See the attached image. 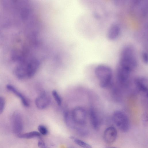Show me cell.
<instances>
[{
  "label": "cell",
  "instance_id": "1",
  "mask_svg": "<svg viewBox=\"0 0 148 148\" xmlns=\"http://www.w3.org/2000/svg\"><path fill=\"white\" fill-rule=\"evenodd\" d=\"M137 65V60L134 48L130 45L124 47L121 51L118 65L131 73Z\"/></svg>",
  "mask_w": 148,
  "mask_h": 148
},
{
  "label": "cell",
  "instance_id": "2",
  "mask_svg": "<svg viewBox=\"0 0 148 148\" xmlns=\"http://www.w3.org/2000/svg\"><path fill=\"white\" fill-rule=\"evenodd\" d=\"M95 73L101 88H105L110 85L113 73L111 69L109 66L104 64H99L95 68Z\"/></svg>",
  "mask_w": 148,
  "mask_h": 148
},
{
  "label": "cell",
  "instance_id": "3",
  "mask_svg": "<svg viewBox=\"0 0 148 148\" xmlns=\"http://www.w3.org/2000/svg\"><path fill=\"white\" fill-rule=\"evenodd\" d=\"M112 118L114 124L121 131L125 132L129 130V119L124 112L120 110L115 111L113 114Z\"/></svg>",
  "mask_w": 148,
  "mask_h": 148
},
{
  "label": "cell",
  "instance_id": "4",
  "mask_svg": "<svg viewBox=\"0 0 148 148\" xmlns=\"http://www.w3.org/2000/svg\"><path fill=\"white\" fill-rule=\"evenodd\" d=\"M75 128L78 126H85L87 119V112L85 109L82 107H75L70 114Z\"/></svg>",
  "mask_w": 148,
  "mask_h": 148
},
{
  "label": "cell",
  "instance_id": "5",
  "mask_svg": "<svg viewBox=\"0 0 148 148\" xmlns=\"http://www.w3.org/2000/svg\"><path fill=\"white\" fill-rule=\"evenodd\" d=\"M12 126L13 133L18 136L22 133L23 127L22 117L18 112H14L11 118Z\"/></svg>",
  "mask_w": 148,
  "mask_h": 148
},
{
  "label": "cell",
  "instance_id": "6",
  "mask_svg": "<svg viewBox=\"0 0 148 148\" xmlns=\"http://www.w3.org/2000/svg\"><path fill=\"white\" fill-rule=\"evenodd\" d=\"M51 98L50 96L45 92L40 94L36 99L35 103L37 108L43 110L47 108L50 105Z\"/></svg>",
  "mask_w": 148,
  "mask_h": 148
},
{
  "label": "cell",
  "instance_id": "7",
  "mask_svg": "<svg viewBox=\"0 0 148 148\" xmlns=\"http://www.w3.org/2000/svg\"><path fill=\"white\" fill-rule=\"evenodd\" d=\"M130 73L118 65L116 71V78L119 84L123 86H126L129 82Z\"/></svg>",
  "mask_w": 148,
  "mask_h": 148
},
{
  "label": "cell",
  "instance_id": "8",
  "mask_svg": "<svg viewBox=\"0 0 148 148\" xmlns=\"http://www.w3.org/2000/svg\"><path fill=\"white\" fill-rule=\"evenodd\" d=\"M117 135L116 129L113 126L107 128L105 130L103 134V138L107 143L110 144L116 140Z\"/></svg>",
  "mask_w": 148,
  "mask_h": 148
},
{
  "label": "cell",
  "instance_id": "9",
  "mask_svg": "<svg viewBox=\"0 0 148 148\" xmlns=\"http://www.w3.org/2000/svg\"><path fill=\"white\" fill-rule=\"evenodd\" d=\"M95 107H91L89 111V116L91 125L93 129L97 131L99 129L100 122L99 114Z\"/></svg>",
  "mask_w": 148,
  "mask_h": 148
},
{
  "label": "cell",
  "instance_id": "10",
  "mask_svg": "<svg viewBox=\"0 0 148 148\" xmlns=\"http://www.w3.org/2000/svg\"><path fill=\"white\" fill-rule=\"evenodd\" d=\"M135 83L139 90L147 97L148 80L147 78L144 77H139L135 79Z\"/></svg>",
  "mask_w": 148,
  "mask_h": 148
},
{
  "label": "cell",
  "instance_id": "11",
  "mask_svg": "<svg viewBox=\"0 0 148 148\" xmlns=\"http://www.w3.org/2000/svg\"><path fill=\"white\" fill-rule=\"evenodd\" d=\"M121 31L119 25L116 23L112 24L109 27L107 33V36L110 40H114L119 36Z\"/></svg>",
  "mask_w": 148,
  "mask_h": 148
},
{
  "label": "cell",
  "instance_id": "12",
  "mask_svg": "<svg viewBox=\"0 0 148 148\" xmlns=\"http://www.w3.org/2000/svg\"><path fill=\"white\" fill-rule=\"evenodd\" d=\"M6 88L8 90L12 92L20 99L24 106L26 107H29L30 103L28 100L14 86L12 85L8 84L6 86Z\"/></svg>",
  "mask_w": 148,
  "mask_h": 148
},
{
  "label": "cell",
  "instance_id": "13",
  "mask_svg": "<svg viewBox=\"0 0 148 148\" xmlns=\"http://www.w3.org/2000/svg\"><path fill=\"white\" fill-rule=\"evenodd\" d=\"M20 138L31 139L34 138H41V134L38 132L33 131L25 133H21L17 136Z\"/></svg>",
  "mask_w": 148,
  "mask_h": 148
},
{
  "label": "cell",
  "instance_id": "14",
  "mask_svg": "<svg viewBox=\"0 0 148 148\" xmlns=\"http://www.w3.org/2000/svg\"><path fill=\"white\" fill-rule=\"evenodd\" d=\"M71 138L73 139L76 144L83 148H92L90 145L82 140L73 136H72Z\"/></svg>",
  "mask_w": 148,
  "mask_h": 148
},
{
  "label": "cell",
  "instance_id": "15",
  "mask_svg": "<svg viewBox=\"0 0 148 148\" xmlns=\"http://www.w3.org/2000/svg\"><path fill=\"white\" fill-rule=\"evenodd\" d=\"M52 95L58 105L59 106H61L62 103V100L58 92L55 90H53L52 92Z\"/></svg>",
  "mask_w": 148,
  "mask_h": 148
},
{
  "label": "cell",
  "instance_id": "16",
  "mask_svg": "<svg viewBox=\"0 0 148 148\" xmlns=\"http://www.w3.org/2000/svg\"><path fill=\"white\" fill-rule=\"evenodd\" d=\"M38 129L39 132L43 135H47L48 132V131L47 128L43 125H40L38 127Z\"/></svg>",
  "mask_w": 148,
  "mask_h": 148
},
{
  "label": "cell",
  "instance_id": "17",
  "mask_svg": "<svg viewBox=\"0 0 148 148\" xmlns=\"http://www.w3.org/2000/svg\"><path fill=\"white\" fill-rule=\"evenodd\" d=\"M5 106V100L3 97H0V114L3 112Z\"/></svg>",
  "mask_w": 148,
  "mask_h": 148
},
{
  "label": "cell",
  "instance_id": "18",
  "mask_svg": "<svg viewBox=\"0 0 148 148\" xmlns=\"http://www.w3.org/2000/svg\"><path fill=\"white\" fill-rule=\"evenodd\" d=\"M142 58L144 62L147 64L148 63V55L147 53L145 51H143L141 54Z\"/></svg>",
  "mask_w": 148,
  "mask_h": 148
},
{
  "label": "cell",
  "instance_id": "19",
  "mask_svg": "<svg viewBox=\"0 0 148 148\" xmlns=\"http://www.w3.org/2000/svg\"><path fill=\"white\" fill-rule=\"evenodd\" d=\"M38 145V148H47L45 144L44 141L41 138L39 140Z\"/></svg>",
  "mask_w": 148,
  "mask_h": 148
},
{
  "label": "cell",
  "instance_id": "20",
  "mask_svg": "<svg viewBox=\"0 0 148 148\" xmlns=\"http://www.w3.org/2000/svg\"><path fill=\"white\" fill-rule=\"evenodd\" d=\"M116 148L115 147H110V148Z\"/></svg>",
  "mask_w": 148,
  "mask_h": 148
}]
</instances>
